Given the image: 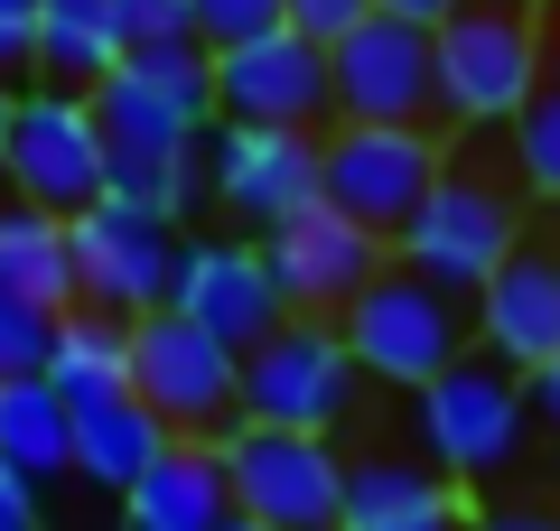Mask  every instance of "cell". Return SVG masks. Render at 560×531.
Returning a JSON list of instances; mask_svg holds the SVG:
<instances>
[{"label": "cell", "mask_w": 560, "mask_h": 531, "mask_svg": "<svg viewBox=\"0 0 560 531\" xmlns=\"http://www.w3.org/2000/svg\"><path fill=\"white\" fill-rule=\"evenodd\" d=\"M66 252H75V308H103L121 327L140 317H160L168 290H178V261H187V234L160 215H140V205L103 197L66 224Z\"/></svg>", "instance_id": "10"}, {"label": "cell", "mask_w": 560, "mask_h": 531, "mask_svg": "<svg viewBox=\"0 0 560 531\" xmlns=\"http://www.w3.org/2000/svg\"><path fill=\"white\" fill-rule=\"evenodd\" d=\"M224 531H261V522H243V512H234V522H224Z\"/></svg>", "instance_id": "36"}, {"label": "cell", "mask_w": 560, "mask_h": 531, "mask_svg": "<svg viewBox=\"0 0 560 531\" xmlns=\"http://www.w3.org/2000/svg\"><path fill=\"white\" fill-rule=\"evenodd\" d=\"M113 10H121V38H131V47L187 38V0H113Z\"/></svg>", "instance_id": "30"}, {"label": "cell", "mask_w": 560, "mask_h": 531, "mask_svg": "<svg viewBox=\"0 0 560 531\" xmlns=\"http://www.w3.org/2000/svg\"><path fill=\"white\" fill-rule=\"evenodd\" d=\"M0 531H47V494L20 467H0Z\"/></svg>", "instance_id": "31"}, {"label": "cell", "mask_w": 560, "mask_h": 531, "mask_svg": "<svg viewBox=\"0 0 560 531\" xmlns=\"http://www.w3.org/2000/svg\"><path fill=\"white\" fill-rule=\"evenodd\" d=\"M355 401H364V374L327 317H280L243 354V382H234V420L290 429V438H337L355 420Z\"/></svg>", "instance_id": "4"}, {"label": "cell", "mask_w": 560, "mask_h": 531, "mask_svg": "<svg viewBox=\"0 0 560 531\" xmlns=\"http://www.w3.org/2000/svg\"><path fill=\"white\" fill-rule=\"evenodd\" d=\"M504 158H514L523 197L560 205V0H541V75H533V103L514 113V131H504Z\"/></svg>", "instance_id": "25"}, {"label": "cell", "mask_w": 560, "mask_h": 531, "mask_svg": "<svg viewBox=\"0 0 560 531\" xmlns=\"http://www.w3.org/2000/svg\"><path fill=\"white\" fill-rule=\"evenodd\" d=\"M10 113H20V94L0 84V197H10Z\"/></svg>", "instance_id": "35"}, {"label": "cell", "mask_w": 560, "mask_h": 531, "mask_svg": "<svg viewBox=\"0 0 560 531\" xmlns=\"http://www.w3.org/2000/svg\"><path fill=\"white\" fill-rule=\"evenodd\" d=\"M215 121L243 131H337V94H327V47H308L300 28H271L253 47H224L215 57Z\"/></svg>", "instance_id": "14"}, {"label": "cell", "mask_w": 560, "mask_h": 531, "mask_svg": "<svg viewBox=\"0 0 560 531\" xmlns=\"http://www.w3.org/2000/svg\"><path fill=\"white\" fill-rule=\"evenodd\" d=\"M47 345H57V317L0 290V382H38L47 374Z\"/></svg>", "instance_id": "27"}, {"label": "cell", "mask_w": 560, "mask_h": 531, "mask_svg": "<svg viewBox=\"0 0 560 531\" xmlns=\"http://www.w3.org/2000/svg\"><path fill=\"white\" fill-rule=\"evenodd\" d=\"M121 57H131V38H121L113 0H38V84L94 94Z\"/></svg>", "instance_id": "21"}, {"label": "cell", "mask_w": 560, "mask_h": 531, "mask_svg": "<svg viewBox=\"0 0 560 531\" xmlns=\"http://www.w3.org/2000/svg\"><path fill=\"white\" fill-rule=\"evenodd\" d=\"M374 20V0H290V28H300L308 47H337L346 28Z\"/></svg>", "instance_id": "29"}, {"label": "cell", "mask_w": 560, "mask_h": 531, "mask_svg": "<svg viewBox=\"0 0 560 531\" xmlns=\"http://www.w3.org/2000/svg\"><path fill=\"white\" fill-rule=\"evenodd\" d=\"M337 335H346V354H355V374L383 382V392H430L458 354H477V317H467V298L411 280L401 261L337 317Z\"/></svg>", "instance_id": "5"}, {"label": "cell", "mask_w": 560, "mask_h": 531, "mask_svg": "<svg viewBox=\"0 0 560 531\" xmlns=\"http://www.w3.org/2000/svg\"><path fill=\"white\" fill-rule=\"evenodd\" d=\"M523 401H533V420H541V429H560V354L541 364L533 382H523Z\"/></svg>", "instance_id": "33"}, {"label": "cell", "mask_w": 560, "mask_h": 531, "mask_svg": "<svg viewBox=\"0 0 560 531\" xmlns=\"http://www.w3.org/2000/svg\"><path fill=\"white\" fill-rule=\"evenodd\" d=\"M477 354L504 364V374L533 382L541 364L560 354V234H523L504 252V271L477 290Z\"/></svg>", "instance_id": "16"}, {"label": "cell", "mask_w": 560, "mask_h": 531, "mask_svg": "<svg viewBox=\"0 0 560 531\" xmlns=\"http://www.w3.org/2000/svg\"><path fill=\"white\" fill-rule=\"evenodd\" d=\"M84 103H94V131L113 158H197L215 131V57L197 38L131 47Z\"/></svg>", "instance_id": "2"}, {"label": "cell", "mask_w": 560, "mask_h": 531, "mask_svg": "<svg viewBox=\"0 0 560 531\" xmlns=\"http://www.w3.org/2000/svg\"><path fill=\"white\" fill-rule=\"evenodd\" d=\"M0 84L10 94L38 84V0H0Z\"/></svg>", "instance_id": "28"}, {"label": "cell", "mask_w": 560, "mask_h": 531, "mask_svg": "<svg viewBox=\"0 0 560 531\" xmlns=\"http://www.w3.org/2000/svg\"><path fill=\"white\" fill-rule=\"evenodd\" d=\"M234 522V485H224L215 438H168L131 494H121V531H224Z\"/></svg>", "instance_id": "19"}, {"label": "cell", "mask_w": 560, "mask_h": 531, "mask_svg": "<svg viewBox=\"0 0 560 531\" xmlns=\"http://www.w3.org/2000/svg\"><path fill=\"white\" fill-rule=\"evenodd\" d=\"M327 94H337V121H355V131H440L430 28H401L374 10L327 47Z\"/></svg>", "instance_id": "13"}, {"label": "cell", "mask_w": 560, "mask_h": 531, "mask_svg": "<svg viewBox=\"0 0 560 531\" xmlns=\"http://www.w3.org/2000/svg\"><path fill=\"white\" fill-rule=\"evenodd\" d=\"M383 20H401V28H440V20H458L467 0H374Z\"/></svg>", "instance_id": "32"}, {"label": "cell", "mask_w": 560, "mask_h": 531, "mask_svg": "<svg viewBox=\"0 0 560 531\" xmlns=\"http://www.w3.org/2000/svg\"><path fill=\"white\" fill-rule=\"evenodd\" d=\"M411 429H420V467H440L448 485L514 467L523 438H533L523 374H504V364H486V354H458L430 392H411Z\"/></svg>", "instance_id": "6"}, {"label": "cell", "mask_w": 560, "mask_h": 531, "mask_svg": "<svg viewBox=\"0 0 560 531\" xmlns=\"http://www.w3.org/2000/svg\"><path fill=\"white\" fill-rule=\"evenodd\" d=\"M440 168H448L440 131H355V121H337L318 140V205H337L374 243H401V224L440 187Z\"/></svg>", "instance_id": "7"}, {"label": "cell", "mask_w": 560, "mask_h": 531, "mask_svg": "<svg viewBox=\"0 0 560 531\" xmlns=\"http://www.w3.org/2000/svg\"><path fill=\"white\" fill-rule=\"evenodd\" d=\"M224 448V485H234V512L261 531H337L346 522V448L337 438H290V429H234Z\"/></svg>", "instance_id": "8"}, {"label": "cell", "mask_w": 560, "mask_h": 531, "mask_svg": "<svg viewBox=\"0 0 560 531\" xmlns=\"http://www.w3.org/2000/svg\"><path fill=\"white\" fill-rule=\"evenodd\" d=\"M271 28H290V0H187V38H197L206 57L253 47V38H271Z\"/></svg>", "instance_id": "26"}, {"label": "cell", "mask_w": 560, "mask_h": 531, "mask_svg": "<svg viewBox=\"0 0 560 531\" xmlns=\"http://www.w3.org/2000/svg\"><path fill=\"white\" fill-rule=\"evenodd\" d=\"M337 531H477V522H467V485H448L440 467L364 448V457H346V522Z\"/></svg>", "instance_id": "18"}, {"label": "cell", "mask_w": 560, "mask_h": 531, "mask_svg": "<svg viewBox=\"0 0 560 531\" xmlns=\"http://www.w3.org/2000/svg\"><path fill=\"white\" fill-rule=\"evenodd\" d=\"M168 308H178L187 327H206L224 354H253L261 335L290 317V308H280V290H271V271H261V243H243V234H206V243H187Z\"/></svg>", "instance_id": "17"}, {"label": "cell", "mask_w": 560, "mask_h": 531, "mask_svg": "<svg viewBox=\"0 0 560 531\" xmlns=\"http://www.w3.org/2000/svg\"><path fill=\"white\" fill-rule=\"evenodd\" d=\"M0 290L28 298V308H47V317L75 308V252H66V224L57 215L0 197Z\"/></svg>", "instance_id": "23"}, {"label": "cell", "mask_w": 560, "mask_h": 531, "mask_svg": "<svg viewBox=\"0 0 560 531\" xmlns=\"http://www.w3.org/2000/svg\"><path fill=\"white\" fill-rule=\"evenodd\" d=\"M234 382L243 354H224L206 327H187L178 308L131 327V401L160 420L168 438H224L234 429Z\"/></svg>", "instance_id": "11"}, {"label": "cell", "mask_w": 560, "mask_h": 531, "mask_svg": "<svg viewBox=\"0 0 560 531\" xmlns=\"http://www.w3.org/2000/svg\"><path fill=\"white\" fill-rule=\"evenodd\" d=\"M504 10H541V0H504Z\"/></svg>", "instance_id": "37"}, {"label": "cell", "mask_w": 560, "mask_h": 531, "mask_svg": "<svg viewBox=\"0 0 560 531\" xmlns=\"http://www.w3.org/2000/svg\"><path fill=\"white\" fill-rule=\"evenodd\" d=\"M477 531H560V512H477Z\"/></svg>", "instance_id": "34"}, {"label": "cell", "mask_w": 560, "mask_h": 531, "mask_svg": "<svg viewBox=\"0 0 560 531\" xmlns=\"http://www.w3.org/2000/svg\"><path fill=\"white\" fill-rule=\"evenodd\" d=\"M47 392L66 411H94V401H121L131 392V327L103 308H66L57 317V345H47Z\"/></svg>", "instance_id": "20"}, {"label": "cell", "mask_w": 560, "mask_h": 531, "mask_svg": "<svg viewBox=\"0 0 560 531\" xmlns=\"http://www.w3.org/2000/svg\"><path fill=\"white\" fill-rule=\"evenodd\" d=\"M168 448V429L150 411H140L131 392L121 401H94V411H75V475H66V485H84V494H131L140 475H150V457Z\"/></svg>", "instance_id": "22"}, {"label": "cell", "mask_w": 560, "mask_h": 531, "mask_svg": "<svg viewBox=\"0 0 560 531\" xmlns=\"http://www.w3.org/2000/svg\"><path fill=\"white\" fill-rule=\"evenodd\" d=\"M103 197H113V150L94 131V103L57 94V84H28L20 113H10V205H38V215L75 224Z\"/></svg>", "instance_id": "9"}, {"label": "cell", "mask_w": 560, "mask_h": 531, "mask_svg": "<svg viewBox=\"0 0 560 531\" xmlns=\"http://www.w3.org/2000/svg\"><path fill=\"white\" fill-rule=\"evenodd\" d=\"M206 205H215L243 243H271L280 224H300L308 205H318V140L308 131H243V121H215V131H206Z\"/></svg>", "instance_id": "12"}, {"label": "cell", "mask_w": 560, "mask_h": 531, "mask_svg": "<svg viewBox=\"0 0 560 531\" xmlns=\"http://www.w3.org/2000/svg\"><path fill=\"white\" fill-rule=\"evenodd\" d=\"M430 75H440V140L448 131H514L541 75V10H504V0H467L458 20L430 28Z\"/></svg>", "instance_id": "3"}, {"label": "cell", "mask_w": 560, "mask_h": 531, "mask_svg": "<svg viewBox=\"0 0 560 531\" xmlns=\"http://www.w3.org/2000/svg\"><path fill=\"white\" fill-rule=\"evenodd\" d=\"M0 467H20L38 494L75 475V411L47 382H0Z\"/></svg>", "instance_id": "24"}, {"label": "cell", "mask_w": 560, "mask_h": 531, "mask_svg": "<svg viewBox=\"0 0 560 531\" xmlns=\"http://www.w3.org/2000/svg\"><path fill=\"white\" fill-rule=\"evenodd\" d=\"M261 271H271V290H280L290 317H327V327H337V317L393 271V243H374L364 224H346L337 205H308L300 224H280V234L261 243Z\"/></svg>", "instance_id": "15"}, {"label": "cell", "mask_w": 560, "mask_h": 531, "mask_svg": "<svg viewBox=\"0 0 560 531\" xmlns=\"http://www.w3.org/2000/svg\"><path fill=\"white\" fill-rule=\"evenodd\" d=\"M523 243V177H514V158H486V150H448V168H440V187H430V205H420L411 224H401V243H393V261L411 280H430V290H448V298H467L477 308V290L504 271V252Z\"/></svg>", "instance_id": "1"}]
</instances>
